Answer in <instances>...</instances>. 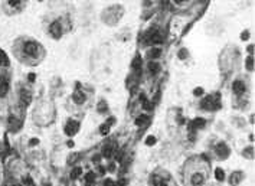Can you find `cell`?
I'll return each instance as SVG.
<instances>
[{
  "label": "cell",
  "instance_id": "8fae6325",
  "mask_svg": "<svg viewBox=\"0 0 255 186\" xmlns=\"http://www.w3.org/2000/svg\"><path fill=\"white\" fill-rule=\"evenodd\" d=\"M242 179V175L239 173V172H235V173H232L231 175V177H229V183L231 185H233V186H237L238 183H239V180Z\"/></svg>",
  "mask_w": 255,
  "mask_h": 186
},
{
  "label": "cell",
  "instance_id": "9c48e42d",
  "mask_svg": "<svg viewBox=\"0 0 255 186\" xmlns=\"http://www.w3.org/2000/svg\"><path fill=\"white\" fill-rule=\"evenodd\" d=\"M9 124H10V130H13V131H17L19 128H20V126H22V121L20 120H16L13 115H10V118H9Z\"/></svg>",
  "mask_w": 255,
  "mask_h": 186
},
{
  "label": "cell",
  "instance_id": "cb8c5ba5",
  "mask_svg": "<svg viewBox=\"0 0 255 186\" xmlns=\"http://www.w3.org/2000/svg\"><path fill=\"white\" fill-rule=\"evenodd\" d=\"M98 111H100V113L107 111V104L104 101H100V104H98Z\"/></svg>",
  "mask_w": 255,
  "mask_h": 186
},
{
  "label": "cell",
  "instance_id": "ba28073f",
  "mask_svg": "<svg viewBox=\"0 0 255 186\" xmlns=\"http://www.w3.org/2000/svg\"><path fill=\"white\" fill-rule=\"evenodd\" d=\"M206 121L203 120V118H196V120H193L192 123H190V130H196V128H203L205 127Z\"/></svg>",
  "mask_w": 255,
  "mask_h": 186
},
{
  "label": "cell",
  "instance_id": "f546056e",
  "mask_svg": "<svg viewBox=\"0 0 255 186\" xmlns=\"http://www.w3.org/2000/svg\"><path fill=\"white\" fill-rule=\"evenodd\" d=\"M104 186H115V183L112 182L111 179H107L105 182H104Z\"/></svg>",
  "mask_w": 255,
  "mask_h": 186
},
{
  "label": "cell",
  "instance_id": "836d02e7",
  "mask_svg": "<svg viewBox=\"0 0 255 186\" xmlns=\"http://www.w3.org/2000/svg\"><path fill=\"white\" fill-rule=\"evenodd\" d=\"M9 3H10V4H12V6H16V4H17V3H19V0H10Z\"/></svg>",
  "mask_w": 255,
  "mask_h": 186
},
{
  "label": "cell",
  "instance_id": "5b68a950",
  "mask_svg": "<svg viewBox=\"0 0 255 186\" xmlns=\"http://www.w3.org/2000/svg\"><path fill=\"white\" fill-rule=\"evenodd\" d=\"M216 150H218V156L219 157H222V159H226L228 156H229V150H228V147L225 146L224 143H219L218 146H216Z\"/></svg>",
  "mask_w": 255,
  "mask_h": 186
},
{
  "label": "cell",
  "instance_id": "e575fe53",
  "mask_svg": "<svg viewBox=\"0 0 255 186\" xmlns=\"http://www.w3.org/2000/svg\"><path fill=\"white\" fill-rule=\"evenodd\" d=\"M35 144H37V139H32V141H30V146H35Z\"/></svg>",
  "mask_w": 255,
  "mask_h": 186
},
{
  "label": "cell",
  "instance_id": "4fadbf2b",
  "mask_svg": "<svg viewBox=\"0 0 255 186\" xmlns=\"http://www.w3.org/2000/svg\"><path fill=\"white\" fill-rule=\"evenodd\" d=\"M202 183H203V175L196 173V175H193V176H192V185L199 186V185H202Z\"/></svg>",
  "mask_w": 255,
  "mask_h": 186
},
{
  "label": "cell",
  "instance_id": "ffe728a7",
  "mask_svg": "<svg viewBox=\"0 0 255 186\" xmlns=\"http://www.w3.org/2000/svg\"><path fill=\"white\" fill-rule=\"evenodd\" d=\"M215 175H216V179H218L219 180V182H222V180H224L225 179V173H224V170H222V169H216V170H215Z\"/></svg>",
  "mask_w": 255,
  "mask_h": 186
},
{
  "label": "cell",
  "instance_id": "f1b7e54d",
  "mask_svg": "<svg viewBox=\"0 0 255 186\" xmlns=\"http://www.w3.org/2000/svg\"><path fill=\"white\" fill-rule=\"evenodd\" d=\"M127 185V180L125 179H121V180H118V182L115 183V186H125Z\"/></svg>",
  "mask_w": 255,
  "mask_h": 186
},
{
  "label": "cell",
  "instance_id": "1f68e13d",
  "mask_svg": "<svg viewBox=\"0 0 255 186\" xmlns=\"http://www.w3.org/2000/svg\"><path fill=\"white\" fill-rule=\"evenodd\" d=\"M28 78H29V81H30V82H33V81L36 79V75H35V74H29Z\"/></svg>",
  "mask_w": 255,
  "mask_h": 186
},
{
  "label": "cell",
  "instance_id": "44dd1931",
  "mask_svg": "<svg viewBox=\"0 0 255 186\" xmlns=\"http://www.w3.org/2000/svg\"><path fill=\"white\" fill-rule=\"evenodd\" d=\"M153 183H154V186H167L164 180H162L159 176H154V177H153Z\"/></svg>",
  "mask_w": 255,
  "mask_h": 186
},
{
  "label": "cell",
  "instance_id": "9a60e30c",
  "mask_svg": "<svg viewBox=\"0 0 255 186\" xmlns=\"http://www.w3.org/2000/svg\"><path fill=\"white\" fill-rule=\"evenodd\" d=\"M160 69V65L157 64V62H154V61H151L149 64V71L151 72V74H157V71Z\"/></svg>",
  "mask_w": 255,
  "mask_h": 186
},
{
  "label": "cell",
  "instance_id": "8992f818",
  "mask_svg": "<svg viewBox=\"0 0 255 186\" xmlns=\"http://www.w3.org/2000/svg\"><path fill=\"white\" fill-rule=\"evenodd\" d=\"M50 33L53 35L55 38H59L61 33H62V28H61V23L59 22H53L50 25Z\"/></svg>",
  "mask_w": 255,
  "mask_h": 186
},
{
  "label": "cell",
  "instance_id": "30bf717a",
  "mask_svg": "<svg viewBox=\"0 0 255 186\" xmlns=\"http://www.w3.org/2000/svg\"><path fill=\"white\" fill-rule=\"evenodd\" d=\"M20 98H22V104H23L25 107H28L29 104H30L32 97H30V92H29V91H25V90H23L22 94H20Z\"/></svg>",
  "mask_w": 255,
  "mask_h": 186
},
{
  "label": "cell",
  "instance_id": "5bb4252c",
  "mask_svg": "<svg viewBox=\"0 0 255 186\" xmlns=\"http://www.w3.org/2000/svg\"><path fill=\"white\" fill-rule=\"evenodd\" d=\"M160 55H162V49H160V48H153V49L149 52L150 59H157Z\"/></svg>",
  "mask_w": 255,
  "mask_h": 186
},
{
  "label": "cell",
  "instance_id": "d4e9b609",
  "mask_svg": "<svg viewBox=\"0 0 255 186\" xmlns=\"http://www.w3.org/2000/svg\"><path fill=\"white\" fill-rule=\"evenodd\" d=\"M108 131H110V126L108 124H103L101 126V134H108Z\"/></svg>",
  "mask_w": 255,
  "mask_h": 186
},
{
  "label": "cell",
  "instance_id": "8d00e7d4",
  "mask_svg": "<svg viewBox=\"0 0 255 186\" xmlns=\"http://www.w3.org/2000/svg\"><path fill=\"white\" fill-rule=\"evenodd\" d=\"M174 2H176V3H177V4H180V3H183L184 0H174Z\"/></svg>",
  "mask_w": 255,
  "mask_h": 186
},
{
  "label": "cell",
  "instance_id": "7c38bea8",
  "mask_svg": "<svg viewBox=\"0 0 255 186\" xmlns=\"http://www.w3.org/2000/svg\"><path fill=\"white\" fill-rule=\"evenodd\" d=\"M72 98H74V101L76 102V104H84L85 102V94L84 92H79V91H76V92L72 95Z\"/></svg>",
  "mask_w": 255,
  "mask_h": 186
},
{
  "label": "cell",
  "instance_id": "e0dca14e",
  "mask_svg": "<svg viewBox=\"0 0 255 186\" xmlns=\"http://www.w3.org/2000/svg\"><path fill=\"white\" fill-rule=\"evenodd\" d=\"M150 40H151V44H162L163 38H162L160 33H153V36L150 38Z\"/></svg>",
  "mask_w": 255,
  "mask_h": 186
},
{
  "label": "cell",
  "instance_id": "277c9868",
  "mask_svg": "<svg viewBox=\"0 0 255 186\" xmlns=\"http://www.w3.org/2000/svg\"><path fill=\"white\" fill-rule=\"evenodd\" d=\"M9 90V81L6 77H0V97H4Z\"/></svg>",
  "mask_w": 255,
  "mask_h": 186
},
{
  "label": "cell",
  "instance_id": "4dcf8cb0",
  "mask_svg": "<svg viewBox=\"0 0 255 186\" xmlns=\"http://www.w3.org/2000/svg\"><path fill=\"white\" fill-rule=\"evenodd\" d=\"M87 182H88V183L94 182V173H88V175H87Z\"/></svg>",
  "mask_w": 255,
  "mask_h": 186
},
{
  "label": "cell",
  "instance_id": "4316f807",
  "mask_svg": "<svg viewBox=\"0 0 255 186\" xmlns=\"http://www.w3.org/2000/svg\"><path fill=\"white\" fill-rule=\"evenodd\" d=\"M187 56V51L186 49H180V52H179V58L180 59H184Z\"/></svg>",
  "mask_w": 255,
  "mask_h": 186
},
{
  "label": "cell",
  "instance_id": "2e32d148",
  "mask_svg": "<svg viewBox=\"0 0 255 186\" xmlns=\"http://www.w3.org/2000/svg\"><path fill=\"white\" fill-rule=\"evenodd\" d=\"M149 123V117L147 115H140L138 118H136V124L137 126H144V124Z\"/></svg>",
  "mask_w": 255,
  "mask_h": 186
},
{
  "label": "cell",
  "instance_id": "7a4b0ae2",
  "mask_svg": "<svg viewBox=\"0 0 255 186\" xmlns=\"http://www.w3.org/2000/svg\"><path fill=\"white\" fill-rule=\"evenodd\" d=\"M213 100H215L213 97H206V98L202 101V108L203 110H215V108H218L219 104H218V102H215Z\"/></svg>",
  "mask_w": 255,
  "mask_h": 186
},
{
  "label": "cell",
  "instance_id": "7402d4cb",
  "mask_svg": "<svg viewBox=\"0 0 255 186\" xmlns=\"http://www.w3.org/2000/svg\"><path fill=\"white\" fill-rule=\"evenodd\" d=\"M246 69H248V71H252V69H254V58H252V56H248V58H246Z\"/></svg>",
  "mask_w": 255,
  "mask_h": 186
},
{
  "label": "cell",
  "instance_id": "d6a6232c",
  "mask_svg": "<svg viewBox=\"0 0 255 186\" xmlns=\"http://www.w3.org/2000/svg\"><path fill=\"white\" fill-rule=\"evenodd\" d=\"M241 38H242L244 40H246V39H248V38H249V33H248V32H244V33H242V36H241Z\"/></svg>",
  "mask_w": 255,
  "mask_h": 186
},
{
  "label": "cell",
  "instance_id": "83f0119b",
  "mask_svg": "<svg viewBox=\"0 0 255 186\" xmlns=\"http://www.w3.org/2000/svg\"><path fill=\"white\" fill-rule=\"evenodd\" d=\"M202 94H203V88H196V90H195V95L196 97H200V95H202Z\"/></svg>",
  "mask_w": 255,
  "mask_h": 186
},
{
  "label": "cell",
  "instance_id": "d590c367",
  "mask_svg": "<svg viewBox=\"0 0 255 186\" xmlns=\"http://www.w3.org/2000/svg\"><path fill=\"white\" fill-rule=\"evenodd\" d=\"M248 52H249V53L254 52V46H252V45H249V46H248Z\"/></svg>",
  "mask_w": 255,
  "mask_h": 186
},
{
  "label": "cell",
  "instance_id": "ac0fdd59",
  "mask_svg": "<svg viewBox=\"0 0 255 186\" xmlns=\"http://www.w3.org/2000/svg\"><path fill=\"white\" fill-rule=\"evenodd\" d=\"M79 175H82V169L81 168H74L71 172V177L72 179H76V177H79Z\"/></svg>",
  "mask_w": 255,
  "mask_h": 186
},
{
  "label": "cell",
  "instance_id": "3957f363",
  "mask_svg": "<svg viewBox=\"0 0 255 186\" xmlns=\"http://www.w3.org/2000/svg\"><path fill=\"white\" fill-rule=\"evenodd\" d=\"M23 51H25L26 55H35L37 51V45L35 42H26L25 46H23Z\"/></svg>",
  "mask_w": 255,
  "mask_h": 186
},
{
  "label": "cell",
  "instance_id": "d6986e66",
  "mask_svg": "<svg viewBox=\"0 0 255 186\" xmlns=\"http://www.w3.org/2000/svg\"><path fill=\"white\" fill-rule=\"evenodd\" d=\"M112 147L111 146H107V147H104V150H103V156L104 157H111L112 156Z\"/></svg>",
  "mask_w": 255,
  "mask_h": 186
},
{
  "label": "cell",
  "instance_id": "6da1fadb",
  "mask_svg": "<svg viewBox=\"0 0 255 186\" xmlns=\"http://www.w3.org/2000/svg\"><path fill=\"white\" fill-rule=\"evenodd\" d=\"M78 128H79V124H78V121L69 120L68 124H66V127H65V133L68 134V136H74V134L78 133Z\"/></svg>",
  "mask_w": 255,
  "mask_h": 186
},
{
  "label": "cell",
  "instance_id": "484cf974",
  "mask_svg": "<svg viewBox=\"0 0 255 186\" xmlns=\"http://www.w3.org/2000/svg\"><path fill=\"white\" fill-rule=\"evenodd\" d=\"M154 143H156V139H154L153 136H149V137H147V140H146V144H147V146H153Z\"/></svg>",
  "mask_w": 255,
  "mask_h": 186
},
{
  "label": "cell",
  "instance_id": "52a82bcc",
  "mask_svg": "<svg viewBox=\"0 0 255 186\" xmlns=\"http://www.w3.org/2000/svg\"><path fill=\"white\" fill-rule=\"evenodd\" d=\"M232 90L235 94H244L245 92V84H244L242 81H235L232 85Z\"/></svg>",
  "mask_w": 255,
  "mask_h": 186
},
{
  "label": "cell",
  "instance_id": "603a6c76",
  "mask_svg": "<svg viewBox=\"0 0 255 186\" xmlns=\"http://www.w3.org/2000/svg\"><path fill=\"white\" fill-rule=\"evenodd\" d=\"M140 65H141V58H140V56L134 58V61H133V68L137 69V68H140Z\"/></svg>",
  "mask_w": 255,
  "mask_h": 186
}]
</instances>
